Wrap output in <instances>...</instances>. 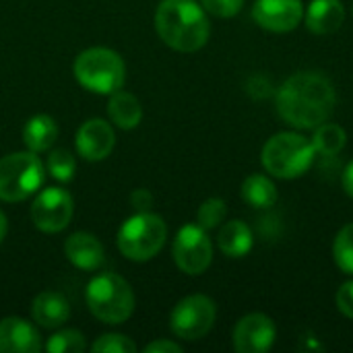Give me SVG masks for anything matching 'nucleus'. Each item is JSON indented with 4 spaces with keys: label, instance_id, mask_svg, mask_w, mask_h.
Returning a JSON list of instances; mask_svg holds the SVG:
<instances>
[{
    "label": "nucleus",
    "instance_id": "obj_1",
    "mask_svg": "<svg viewBox=\"0 0 353 353\" xmlns=\"http://www.w3.org/2000/svg\"><path fill=\"white\" fill-rule=\"evenodd\" d=\"M275 103L283 122L298 130H314L331 120L337 93L327 74L302 70L283 81L275 93Z\"/></svg>",
    "mask_w": 353,
    "mask_h": 353
},
{
    "label": "nucleus",
    "instance_id": "obj_33",
    "mask_svg": "<svg viewBox=\"0 0 353 353\" xmlns=\"http://www.w3.org/2000/svg\"><path fill=\"white\" fill-rule=\"evenodd\" d=\"M6 217H4V213L0 211V242L4 240V236H6Z\"/></svg>",
    "mask_w": 353,
    "mask_h": 353
},
{
    "label": "nucleus",
    "instance_id": "obj_7",
    "mask_svg": "<svg viewBox=\"0 0 353 353\" xmlns=\"http://www.w3.org/2000/svg\"><path fill=\"white\" fill-rule=\"evenodd\" d=\"M46 172L33 151L10 153L0 159V201L19 203L35 194L43 184Z\"/></svg>",
    "mask_w": 353,
    "mask_h": 353
},
{
    "label": "nucleus",
    "instance_id": "obj_22",
    "mask_svg": "<svg viewBox=\"0 0 353 353\" xmlns=\"http://www.w3.org/2000/svg\"><path fill=\"white\" fill-rule=\"evenodd\" d=\"M310 141H312V145L316 149V155L333 157V155L343 151V147L347 143V134H345V130L339 124L325 122V124L314 128V134H312Z\"/></svg>",
    "mask_w": 353,
    "mask_h": 353
},
{
    "label": "nucleus",
    "instance_id": "obj_2",
    "mask_svg": "<svg viewBox=\"0 0 353 353\" xmlns=\"http://www.w3.org/2000/svg\"><path fill=\"white\" fill-rule=\"evenodd\" d=\"M155 29L178 52L201 50L211 33L207 10L196 0H161L155 12Z\"/></svg>",
    "mask_w": 353,
    "mask_h": 353
},
{
    "label": "nucleus",
    "instance_id": "obj_4",
    "mask_svg": "<svg viewBox=\"0 0 353 353\" xmlns=\"http://www.w3.org/2000/svg\"><path fill=\"white\" fill-rule=\"evenodd\" d=\"M87 306L95 319L108 325H122L134 312V294L128 281L116 273H99L85 292Z\"/></svg>",
    "mask_w": 353,
    "mask_h": 353
},
{
    "label": "nucleus",
    "instance_id": "obj_16",
    "mask_svg": "<svg viewBox=\"0 0 353 353\" xmlns=\"http://www.w3.org/2000/svg\"><path fill=\"white\" fill-rule=\"evenodd\" d=\"M306 27L314 35H331L345 21V8L341 0H312L304 10Z\"/></svg>",
    "mask_w": 353,
    "mask_h": 353
},
{
    "label": "nucleus",
    "instance_id": "obj_23",
    "mask_svg": "<svg viewBox=\"0 0 353 353\" xmlns=\"http://www.w3.org/2000/svg\"><path fill=\"white\" fill-rule=\"evenodd\" d=\"M333 259L339 271L353 275V223H347L339 230L333 242Z\"/></svg>",
    "mask_w": 353,
    "mask_h": 353
},
{
    "label": "nucleus",
    "instance_id": "obj_8",
    "mask_svg": "<svg viewBox=\"0 0 353 353\" xmlns=\"http://www.w3.org/2000/svg\"><path fill=\"white\" fill-rule=\"evenodd\" d=\"M215 316V302L203 294H192L176 304V308L172 310L170 327L176 337L184 341H196L213 329Z\"/></svg>",
    "mask_w": 353,
    "mask_h": 353
},
{
    "label": "nucleus",
    "instance_id": "obj_20",
    "mask_svg": "<svg viewBox=\"0 0 353 353\" xmlns=\"http://www.w3.org/2000/svg\"><path fill=\"white\" fill-rule=\"evenodd\" d=\"M56 139H58V126H56L54 118H50L46 114H37V116L29 118L23 128V143L33 153L48 151L56 143Z\"/></svg>",
    "mask_w": 353,
    "mask_h": 353
},
{
    "label": "nucleus",
    "instance_id": "obj_18",
    "mask_svg": "<svg viewBox=\"0 0 353 353\" xmlns=\"http://www.w3.org/2000/svg\"><path fill=\"white\" fill-rule=\"evenodd\" d=\"M217 246H219V250L225 256H230V259H242V256H246L252 250V246H254V234H252V230L244 221L232 219V221H228L219 230Z\"/></svg>",
    "mask_w": 353,
    "mask_h": 353
},
{
    "label": "nucleus",
    "instance_id": "obj_15",
    "mask_svg": "<svg viewBox=\"0 0 353 353\" xmlns=\"http://www.w3.org/2000/svg\"><path fill=\"white\" fill-rule=\"evenodd\" d=\"M64 254L81 271H95L103 263V246L89 232L72 234L64 244Z\"/></svg>",
    "mask_w": 353,
    "mask_h": 353
},
{
    "label": "nucleus",
    "instance_id": "obj_30",
    "mask_svg": "<svg viewBox=\"0 0 353 353\" xmlns=\"http://www.w3.org/2000/svg\"><path fill=\"white\" fill-rule=\"evenodd\" d=\"M130 203H132V207H134L139 213H143V211H149V209H151L153 196H151L149 190L139 188V190H134V192L130 194Z\"/></svg>",
    "mask_w": 353,
    "mask_h": 353
},
{
    "label": "nucleus",
    "instance_id": "obj_31",
    "mask_svg": "<svg viewBox=\"0 0 353 353\" xmlns=\"http://www.w3.org/2000/svg\"><path fill=\"white\" fill-rule=\"evenodd\" d=\"M145 353H180L182 347L174 341H165V339H159V341H153V343H147L145 345Z\"/></svg>",
    "mask_w": 353,
    "mask_h": 353
},
{
    "label": "nucleus",
    "instance_id": "obj_25",
    "mask_svg": "<svg viewBox=\"0 0 353 353\" xmlns=\"http://www.w3.org/2000/svg\"><path fill=\"white\" fill-rule=\"evenodd\" d=\"M77 170V161L70 151L66 149H54L48 155V172L52 178L60 182H70Z\"/></svg>",
    "mask_w": 353,
    "mask_h": 353
},
{
    "label": "nucleus",
    "instance_id": "obj_9",
    "mask_svg": "<svg viewBox=\"0 0 353 353\" xmlns=\"http://www.w3.org/2000/svg\"><path fill=\"white\" fill-rule=\"evenodd\" d=\"M174 261L186 275H201L213 261V244L199 223H186L178 230L174 240Z\"/></svg>",
    "mask_w": 353,
    "mask_h": 353
},
{
    "label": "nucleus",
    "instance_id": "obj_11",
    "mask_svg": "<svg viewBox=\"0 0 353 353\" xmlns=\"http://www.w3.org/2000/svg\"><path fill=\"white\" fill-rule=\"evenodd\" d=\"M277 327L271 316L263 312H250L234 327V350L238 353H265L275 343Z\"/></svg>",
    "mask_w": 353,
    "mask_h": 353
},
{
    "label": "nucleus",
    "instance_id": "obj_29",
    "mask_svg": "<svg viewBox=\"0 0 353 353\" xmlns=\"http://www.w3.org/2000/svg\"><path fill=\"white\" fill-rule=\"evenodd\" d=\"M335 302H337V310L352 319L353 321V279L345 281L339 290H337V296H335Z\"/></svg>",
    "mask_w": 353,
    "mask_h": 353
},
{
    "label": "nucleus",
    "instance_id": "obj_6",
    "mask_svg": "<svg viewBox=\"0 0 353 353\" xmlns=\"http://www.w3.org/2000/svg\"><path fill=\"white\" fill-rule=\"evenodd\" d=\"M165 238H168L165 221L151 211H143L128 217L122 223L118 232V250L130 261L145 263L155 254H159V250L165 244Z\"/></svg>",
    "mask_w": 353,
    "mask_h": 353
},
{
    "label": "nucleus",
    "instance_id": "obj_19",
    "mask_svg": "<svg viewBox=\"0 0 353 353\" xmlns=\"http://www.w3.org/2000/svg\"><path fill=\"white\" fill-rule=\"evenodd\" d=\"M108 114L112 118V122L122 128V130H130V128H137L141 118H143V108H141V101L128 93V91H114L112 97H110V103H108Z\"/></svg>",
    "mask_w": 353,
    "mask_h": 353
},
{
    "label": "nucleus",
    "instance_id": "obj_14",
    "mask_svg": "<svg viewBox=\"0 0 353 353\" xmlns=\"http://www.w3.org/2000/svg\"><path fill=\"white\" fill-rule=\"evenodd\" d=\"M41 347L37 329L25 319L8 316L0 321V353H37Z\"/></svg>",
    "mask_w": 353,
    "mask_h": 353
},
{
    "label": "nucleus",
    "instance_id": "obj_24",
    "mask_svg": "<svg viewBox=\"0 0 353 353\" xmlns=\"http://www.w3.org/2000/svg\"><path fill=\"white\" fill-rule=\"evenodd\" d=\"M85 347H87L85 335L74 331V329L58 331L46 343V352L48 353H81L85 352Z\"/></svg>",
    "mask_w": 353,
    "mask_h": 353
},
{
    "label": "nucleus",
    "instance_id": "obj_13",
    "mask_svg": "<svg viewBox=\"0 0 353 353\" xmlns=\"http://www.w3.org/2000/svg\"><path fill=\"white\" fill-rule=\"evenodd\" d=\"M77 151L83 159L87 161H101L105 159L114 145H116V137H114V130L112 126L101 120V118H93V120H87L79 132H77Z\"/></svg>",
    "mask_w": 353,
    "mask_h": 353
},
{
    "label": "nucleus",
    "instance_id": "obj_10",
    "mask_svg": "<svg viewBox=\"0 0 353 353\" xmlns=\"http://www.w3.org/2000/svg\"><path fill=\"white\" fill-rule=\"evenodd\" d=\"M72 209L70 192L60 186H50L35 196L31 205V219L37 230L46 234H58L70 223Z\"/></svg>",
    "mask_w": 353,
    "mask_h": 353
},
{
    "label": "nucleus",
    "instance_id": "obj_12",
    "mask_svg": "<svg viewBox=\"0 0 353 353\" xmlns=\"http://www.w3.org/2000/svg\"><path fill=\"white\" fill-rule=\"evenodd\" d=\"M252 17L267 31L288 33L304 21V4L302 0H256Z\"/></svg>",
    "mask_w": 353,
    "mask_h": 353
},
{
    "label": "nucleus",
    "instance_id": "obj_26",
    "mask_svg": "<svg viewBox=\"0 0 353 353\" xmlns=\"http://www.w3.org/2000/svg\"><path fill=\"white\" fill-rule=\"evenodd\" d=\"M225 213H228V207H225V201L223 199H207L201 207H199V213H196V221L203 230H215L221 225V221L225 219Z\"/></svg>",
    "mask_w": 353,
    "mask_h": 353
},
{
    "label": "nucleus",
    "instance_id": "obj_17",
    "mask_svg": "<svg viewBox=\"0 0 353 353\" xmlns=\"http://www.w3.org/2000/svg\"><path fill=\"white\" fill-rule=\"evenodd\" d=\"M31 316L43 329H58L68 321L70 306L64 296H60L56 292H43L33 300Z\"/></svg>",
    "mask_w": 353,
    "mask_h": 353
},
{
    "label": "nucleus",
    "instance_id": "obj_3",
    "mask_svg": "<svg viewBox=\"0 0 353 353\" xmlns=\"http://www.w3.org/2000/svg\"><path fill=\"white\" fill-rule=\"evenodd\" d=\"M316 159L310 139L300 132H277L263 147V168L279 180H296L304 176Z\"/></svg>",
    "mask_w": 353,
    "mask_h": 353
},
{
    "label": "nucleus",
    "instance_id": "obj_32",
    "mask_svg": "<svg viewBox=\"0 0 353 353\" xmlns=\"http://www.w3.org/2000/svg\"><path fill=\"white\" fill-rule=\"evenodd\" d=\"M341 186H343V190L353 199V159L345 165V170L341 174Z\"/></svg>",
    "mask_w": 353,
    "mask_h": 353
},
{
    "label": "nucleus",
    "instance_id": "obj_5",
    "mask_svg": "<svg viewBox=\"0 0 353 353\" xmlns=\"http://www.w3.org/2000/svg\"><path fill=\"white\" fill-rule=\"evenodd\" d=\"M77 81L91 93L112 95L126 81V66L118 52L110 48H89L74 60Z\"/></svg>",
    "mask_w": 353,
    "mask_h": 353
},
{
    "label": "nucleus",
    "instance_id": "obj_28",
    "mask_svg": "<svg viewBox=\"0 0 353 353\" xmlns=\"http://www.w3.org/2000/svg\"><path fill=\"white\" fill-rule=\"evenodd\" d=\"M201 4L207 12L221 17V19H230L242 10L244 0H201Z\"/></svg>",
    "mask_w": 353,
    "mask_h": 353
},
{
    "label": "nucleus",
    "instance_id": "obj_21",
    "mask_svg": "<svg viewBox=\"0 0 353 353\" xmlns=\"http://www.w3.org/2000/svg\"><path fill=\"white\" fill-rule=\"evenodd\" d=\"M240 194L252 209H271L277 203V186L265 174H252L242 182Z\"/></svg>",
    "mask_w": 353,
    "mask_h": 353
},
{
    "label": "nucleus",
    "instance_id": "obj_27",
    "mask_svg": "<svg viewBox=\"0 0 353 353\" xmlns=\"http://www.w3.org/2000/svg\"><path fill=\"white\" fill-rule=\"evenodd\" d=\"M93 353H134L137 345L132 339H128L126 335H114L108 333L99 339H95V343L91 345Z\"/></svg>",
    "mask_w": 353,
    "mask_h": 353
}]
</instances>
